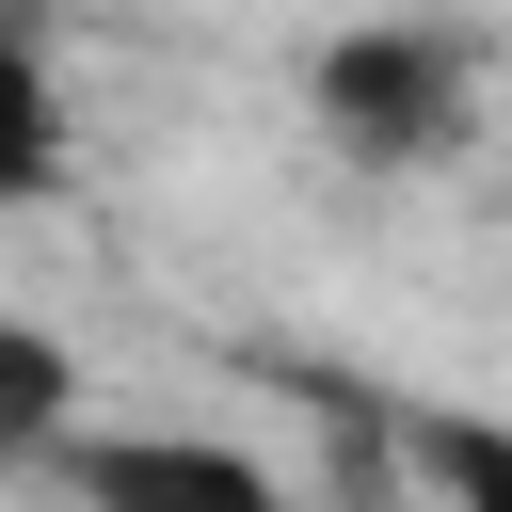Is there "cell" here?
I'll return each instance as SVG.
<instances>
[{
  "instance_id": "1",
  "label": "cell",
  "mask_w": 512,
  "mask_h": 512,
  "mask_svg": "<svg viewBox=\"0 0 512 512\" xmlns=\"http://www.w3.org/2000/svg\"><path fill=\"white\" fill-rule=\"evenodd\" d=\"M304 112L336 128V160L432 176L480 128V32H448V16H352V32L304 48Z\"/></svg>"
},
{
  "instance_id": "5",
  "label": "cell",
  "mask_w": 512,
  "mask_h": 512,
  "mask_svg": "<svg viewBox=\"0 0 512 512\" xmlns=\"http://www.w3.org/2000/svg\"><path fill=\"white\" fill-rule=\"evenodd\" d=\"M416 448H432V496L448 512H512V416H432Z\"/></svg>"
},
{
  "instance_id": "4",
  "label": "cell",
  "mask_w": 512,
  "mask_h": 512,
  "mask_svg": "<svg viewBox=\"0 0 512 512\" xmlns=\"http://www.w3.org/2000/svg\"><path fill=\"white\" fill-rule=\"evenodd\" d=\"M64 160H80V128H64V64H48L32 16H0V208H48Z\"/></svg>"
},
{
  "instance_id": "3",
  "label": "cell",
  "mask_w": 512,
  "mask_h": 512,
  "mask_svg": "<svg viewBox=\"0 0 512 512\" xmlns=\"http://www.w3.org/2000/svg\"><path fill=\"white\" fill-rule=\"evenodd\" d=\"M64 432H80V352L32 304H0V480H48Z\"/></svg>"
},
{
  "instance_id": "2",
  "label": "cell",
  "mask_w": 512,
  "mask_h": 512,
  "mask_svg": "<svg viewBox=\"0 0 512 512\" xmlns=\"http://www.w3.org/2000/svg\"><path fill=\"white\" fill-rule=\"evenodd\" d=\"M64 512H288V480L240 448V432H64Z\"/></svg>"
}]
</instances>
